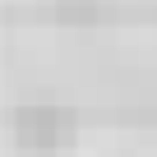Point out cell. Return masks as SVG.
Masks as SVG:
<instances>
[{
    "label": "cell",
    "instance_id": "1",
    "mask_svg": "<svg viewBox=\"0 0 157 157\" xmlns=\"http://www.w3.org/2000/svg\"><path fill=\"white\" fill-rule=\"evenodd\" d=\"M56 125H60V116H56L51 106H42V111H23V116H19V134H23V143H56V139H60Z\"/></svg>",
    "mask_w": 157,
    "mask_h": 157
}]
</instances>
